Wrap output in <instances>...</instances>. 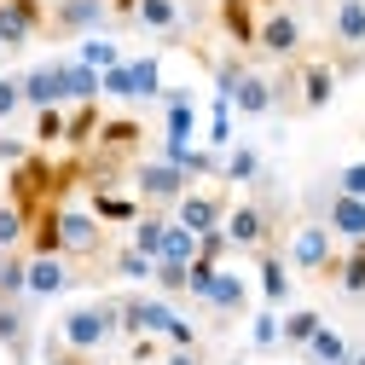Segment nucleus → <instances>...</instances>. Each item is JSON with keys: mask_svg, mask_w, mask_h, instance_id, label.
Returning <instances> with one entry per match:
<instances>
[{"mask_svg": "<svg viewBox=\"0 0 365 365\" xmlns=\"http://www.w3.org/2000/svg\"><path fill=\"white\" fill-rule=\"evenodd\" d=\"M122 336V319H116V296H99V302H81L58 319V342L76 348V354H99Z\"/></svg>", "mask_w": 365, "mask_h": 365, "instance_id": "obj_1", "label": "nucleus"}, {"mask_svg": "<svg viewBox=\"0 0 365 365\" xmlns=\"http://www.w3.org/2000/svg\"><path fill=\"white\" fill-rule=\"evenodd\" d=\"M128 186H133V197H140L145 209H174L180 197L192 192V180L168 157H145V163H128Z\"/></svg>", "mask_w": 365, "mask_h": 365, "instance_id": "obj_2", "label": "nucleus"}, {"mask_svg": "<svg viewBox=\"0 0 365 365\" xmlns=\"http://www.w3.org/2000/svg\"><path fill=\"white\" fill-rule=\"evenodd\" d=\"M58 244H64V255H76V261H110V226L93 215V209H76V203H64L58 209Z\"/></svg>", "mask_w": 365, "mask_h": 365, "instance_id": "obj_3", "label": "nucleus"}, {"mask_svg": "<svg viewBox=\"0 0 365 365\" xmlns=\"http://www.w3.org/2000/svg\"><path fill=\"white\" fill-rule=\"evenodd\" d=\"M6 203H18L24 220H35L41 203H53V157L41 151V145H35L24 163H12V174H6Z\"/></svg>", "mask_w": 365, "mask_h": 365, "instance_id": "obj_4", "label": "nucleus"}, {"mask_svg": "<svg viewBox=\"0 0 365 365\" xmlns=\"http://www.w3.org/2000/svg\"><path fill=\"white\" fill-rule=\"evenodd\" d=\"M284 261H290V272H313V279H325L331 261H336V232H331L325 220H302L296 232H290V244H284Z\"/></svg>", "mask_w": 365, "mask_h": 365, "instance_id": "obj_5", "label": "nucleus"}, {"mask_svg": "<svg viewBox=\"0 0 365 365\" xmlns=\"http://www.w3.org/2000/svg\"><path fill=\"white\" fill-rule=\"evenodd\" d=\"M105 24H110V0H53L41 35H53V41H81V35H99Z\"/></svg>", "mask_w": 365, "mask_h": 365, "instance_id": "obj_6", "label": "nucleus"}, {"mask_svg": "<svg viewBox=\"0 0 365 365\" xmlns=\"http://www.w3.org/2000/svg\"><path fill=\"white\" fill-rule=\"evenodd\" d=\"M302 41H307V29H302V18L290 12V6H272V12H261V29H255V53L261 58H302Z\"/></svg>", "mask_w": 365, "mask_h": 365, "instance_id": "obj_7", "label": "nucleus"}, {"mask_svg": "<svg viewBox=\"0 0 365 365\" xmlns=\"http://www.w3.org/2000/svg\"><path fill=\"white\" fill-rule=\"evenodd\" d=\"M290 64V81H296V110H325L331 99H336V70H331V58H284Z\"/></svg>", "mask_w": 365, "mask_h": 365, "instance_id": "obj_8", "label": "nucleus"}, {"mask_svg": "<svg viewBox=\"0 0 365 365\" xmlns=\"http://www.w3.org/2000/svg\"><path fill=\"white\" fill-rule=\"evenodd\" d=\"M226 238H232V250H267L272 244V203H232L226 209Z\"/></svg>", "mask_w": 365, "mask_h": 365, "instance_id": "obj_9", "label": "nucleus"}, {"mask_svg": "<svg viewBox=\"0 0 365 365\" xmlns=\"http://www.w3.org/2000/svg\"><path fill=\"white\" fill-rule=\"evenodd\" d=\"M192 133H197L192 87H163V145H192Z\"/></svg>", "mask_w": 365, "mask_h": 365, "instance_id": "obj_10", "label": "nucleus"}, {"mask_svg": "<svg viewBox=\"0 0 365 365\" xmlns=\"http://www.w3.org/2000/svg\"><path fill=\"white\" fill-rule=\"evenodd\" d=\"M215 18H220L226 41H232L238 53H255V29H261V6L255 0H215Z\"/></svg>", "mask_w": 365, "mask_h": 365, "instance_id": "obj_11", "label": "nucleus"}, {"mask_svg": "<svg viewBox=\"0 0 365 365\" xmlns=\"http://www.w3.org/2000/svg\"><path fill=\"white\" fill-rule=\"evenodd\" d=\"M226 209H232V203H226L220 192H186L168 215L186 226V232H209V226H220V220H226Z\"/></svg>", "mask_w": 365, "mask_h": 365, "instance_id": "obj_12", "label": "nucleus"}, {"mask_svg": "<svg viewBox=\"0 0 365 365\" xmlns=\"http://www.w3.org/2000/svg\"><path fill=\"white\" fill-rule=\"evenodd\" d=\"M70 284H81V272H70V267H64V255H29V302L64 296Z\"/></svg>", "mask_w": 365, "mask_h": 365, "instance_id": "obj_13", "label": "nucleus"}, {"mask_svg": "<svg viewBox=\"0 0 365 365\" xmlns=\"http://www.w3.org/2000/svg\"><path fill=\"white\" fill-rule=\"evenodd\" d=\"M255 272H261V302L267 307H284L290 302V261H284V250L279 244L255 250Z\"/></svg>", "mask_w": 365, "mask_h": 365, "instance_id": "obj_14", "label": "nucleus"}, {"mask_svg": "<svg viewBox=\"0 0 365 365\" xmlns=\"http://www.w3.org/2000/svg\"><path fill=\"white\" fill-rule=\"evenodd\" d=\"M140 140H145V128L140 122H133V116H105L99 122V140L93 145H87V151H99V157H133V151H140Z\"/></svg>", "mask_w": 365, "mask_h": 365, "instance_id": "obj_15", "label": "nucleus"}, {"mask_svg": "<svg viewBox=\"0 0 365 365\" xmlns=\"http://www.w3.org/2000/svg\"><path fill=\"white\" fill-rule=\"evenodd\" d=\"M319 220H325L342 244H354V238H365V197H348V192L331 186V203H325V215H319Z\"/></svg>", "mask_w": 365, "mask_h": 365, "instance_id": "obj_16", "label": "nucleus"}, {"mask_svg": "<svg viewBox=\"0 0 365 365\" xmlns=\"http://www.w3.org/2000/svg\"><path fill=\"white\" fill-rule=\"evenodd\" d=\"M203 307H215L220 319H238V313L250 307V284L238 279V272L215 267V279H209V290H203Z\"/></svg>", "mask_w": 365, "mask_h": 365, "instance_id": "obj_17", "label": "nucleus"}, {"mask_svg": "<svg viewBox=\"0 0 365 365\" xmlns=\"http://www.w3.org/2000/svg\"><path fill=\"white\" fill-rule=\"evenodd\" d=\"M41 12H24V6H12V0H0V53H24L29 41L41 35Z\"/></svg>", "mask_w": 365, "mask_h": 365, "instance_id": "obj_18", "label": "nucleus"}, {"mask_svg": "<svg viewBox=\"0 0 365 365\" xmlns=\"http://www.w3.org/2000/svg\"><path fill=\"white\" fill-rule=\"evenodd\" d=\"M87 209H93L105 226H133L140 220V197H128V192H116V186H87Z\"/></svg>", "mask_w": 365, "mask_h": 365, "instance_id": "obj_19", "label": "nucleus"}, {"mask_svg": "<svg viewBox=\"0 0 365 365\" xmlns=\"http://www.w3.org/2000/svg\"><path fill=\"white\" fill-rule=\"evenodd\" d=\"M133 24L163 35V41H180V29H186V6H180V0H140V6H133Z\"/></svg>", "mask_w": 365, "mask_h": 365, "instance_id": "obj_20", "label": "nucleus"}, {"mask_svg": "<svg viewBox=\"0 0 365 365\" xmlns=\"http://www.w3.org/2000/svg\"><path fill=\"white\" fill-rule=\"evenodd\" d=\"M331 41L342 53H365V0H336L331 6Z\"/></svg>", "mask_w": 365, "mask_h": 365, "instance_id": "obj_21", "label": "nucleus"}, {"mask_svg": "<svg viewBox=\"0 0 365 365\" xmlns=\"http://www.w3.org/2000/svg\"><path fill=\"white\" fill-rule=\"evenodd\" d=\"M99 122H105V105L87 99V105H64V145L70 151H87L99 140Z\"/></svg>", "mask_w": 365, "mask_h": 365, "instance_id": "obj_22", "label": "nucleus"}, {"mask_svg": "<svg viewBox=\"0 0 365 365\" xmlns=\"http://www.w3.org/2000/svg\"><path fill=\"white\" fill-rule=\"evenodd\" d=\"M58 99H64V105L99 99V70L81 64V58H58Z\"/></svg>", "mask_w": 365, "mask_h": 365, "instance_id": "obj_23", "label": "nucleus"}, {"mask_svg": "<svg viewBox=\"0 0 365 365\" xmlns=\"http://www.w3.org/2000/svg\"><path fill=\"white\" fill-rule=\"evenodd\" d=\"M0 348L12 354V365H29V307L0 302Z\"/></svg>", "mask_w": 365, "mask_h": 365, "instance_id": "obj_24", "label": "nucleus"}, {"mask_svg": "<svg viewBox=\"0 0 365 365\" xmlns=\"http://www.w3.org/2000/svg\"><path fill=\"white\" fill-rule=\"evenodd\" d=\"M232 110H238V116H267V110H279V105H272V76H261V70L250 64L244 81L232 87Z\"/></svg>", "mask_w": 365, "mask_h": 365, "instance_id": "obj_25", "label": "nucleus"}, {"mask_svg": "<svg viewBox=\"0 0 365 365\" xmlns=\"http://www.w3.org/2000/svg\"><path fill=\"white\" fill-rule=\"evenodd\" d=\"M325 279H331L342 296H365V238H354L348 250H336V261H331Z\"/></svg>", "mask_w": 365, "mask_h": 365, "instance_id": "obj_26", "label": "nucleus"}, {"mask_svg": "<svg viewBox=\"0 0 365 365\" xmlns=\"http://www.w3.org/2000/svg\"><path fill=\"white\" fill-rule=\"evenodd\" d=\"M18 87H24V110L64 105V99H58V58H53V64H35V70H18Z\"/></svg>", "mask_w": 365, "mask_h": 365, "instance_id": "obj_27", "label": "nucleus"}, {"mask_svg": "<svg viewBox=\"0 0 365 365\" xmlns=\"http://www.w3.org/2000/svg\"><path fill=\"white\" fill-rule=\"evenodd\" d=\"M0 302H29V250H0Z\"/></svg>", "mask_w": 365, "mask_h": 365, "instance_id": "obj_28", "label": "nucleus"}, {"mask_svg": "<svg viewBox=\"0 0 365 365\" xmlns=\"http://www.w3.org/2000/svg\"><path fill=\"white\" fill-rule=\"evenodd\" d=\"M163 157H168L174 168H186V180L220 174V151H209V145H163Z\"/></svg>", "mask_w": 365, "mask_h": 365, "instance_id": "obj_29", "label": "nucleus"}, {"mask_svg": "<svg viewBox=\"0 0 365 365\" xmlns=\"http://www.w3.org/2000/svg\"><path fill=\"white\" fill-rule=\"evenodd\" d=\"M302 354H307V365H342L354 348H348V336L342 331H331V325H319L307 342H302Z\"/></svg>", "mask_w": 365, "mask_h": 365, "instance_id": "obj_30", "label": "nucleus"}, {"mask_svg": "<svg viewBox=\"0 0 365 365\" xmlns=\"http://www.w3.org/2000/svg\"><path fill=\"white\" fill-rule=\"evenodd\" d=\"M128 232H133V238H128L133 250L157 261V250H163V232H168V209H140V220H133Z\"/></svg>", "mask_w": 365, "mask_h": 365, "instance_id": "obj_31", "label": "nucleus"}, {"mask_svg": "<svg viewBox=\"0 0 365 365\" xmlns=\"http://www.w3.org/2000/svg\"><path fill=\"white\" fill-rule=\"evenodd\" d=\"M220 180H232V186H255V180H261V151L255 145L220 151Z\"/></svg>", "mask_w": 365, "mask_h": 365, "instance_id": "obj_32", "label": "nucleus"}, {"mask_svg": "<svg viewBox=\"0 0 365 365\" xmlns=\"http://www.w3.org/2000/svg\"><path fill=\"white\" fill-rule=\"evenodd\" d=\"M325 319H319V307H290V313H279V348H302Z\"/></svg>", "mask_w": 365, "mask_h": 365, "instance_id": "obj_33", "label": "nucleus"}, {"mask_svg": "<svg viewBox=\"0 0 365 365\" xmlns=\"http://www.w3.org/2000/svg\"><path fill=\"white\" fill-rule=\"evenodd\" d=\"M151 255H140V250H133V244H116L110 250V272H116V279H128V284H151Z\"/></svg>", "mask_w": 365, "mask_h": 365, "instance_id": "obj_34", "label": "nucleus"}, {"mask_svg": "<svg viewBox=\"0 0 365 365\" xmlns=\"http://www.w3.org/2000/svg\"><path fill=\"white\" fill-rule=\"evenodd\" d=\"M128 76H133V105L163 99V64L157 58H128Z\"/></svg>", "mask_w": 365, "mask_h": 365, "instance_id": "obj_35", "label": "nucleus"}, {"mask_svg": "<svg viewBox=\"0 0 365 365\" xmlns=\"http://www.w3.org/2000/svg\"><path fill=\"white\" fill-rule=\"evenodd\" d=\"M197 255V232H186L174 215H168V232H163V250H157V261H192Z\"/></svg>", "mask_w": 365, "mask_h": 365, "instance_id": "obj_36", "label": "nucleus"}, {"mask_svg": "<svg viewBox=\"0 0 365 365\" xmlns=\"http://www.w3.org/2000/svg\"><path fill=\"white\" fill-rule=\"evenodd\" d=\"M29 133H35V145H41V151H47V145H64V105H41Z\"/></svg>", "mask_w": 365, "mask_h": 365, "instance_id": "obj_37", "label": "nucleus"}, {"mask_svg": "<svg viewBox=\"0 0 365 365\" xmlns=\"http://www.w3.org/2000/svg\"><path fill=\"white\" fill-rule=\"evenodd\" d=\"M232 99H220L215 93V105H209V151H226V145H232Z\"/></svg>", "mask_w": 365, "mask_h": 365, "instance_id": "obj_38", "label": "nucleus"}, {"mask_svg": "<svg viewBox=\"0 0 365 365\" xmlns=\"http://www.w3.org/2000/svg\"><path fill=\"white\" fill-rule=\"evenodd\" d=\"M99 99H116V105H133V76H128V58L99 70Z\"/></svg>", "mask_w": 365, "mask_h": 365, "instance_id": "obj_39", "label": "nucleus"}, {"mask_svg": "<svg viewBox=\"0 0 365 365\" xmlns=\"http://www.w3.org/2000/svg\"><path fill=\"white\" fill-rule=\"evenodd\" d=\"M76 58H81V64H93V70H110V64H122V53H116V41H105V35H81V47H76Z\"/></svg>", "mask_w": 365, "mask_h": 365, "instance_id": "obj_40", "label": "nucleus"}, {"mask_svg": "<svg viewBox=\"0 0 365 365\" xmlns=\"http://www.w3.org/2000/svg\"><path fill=\"white\" fill-rule=\"evenodd\" d=\"M209 70H215V93H220V99H232V87L244 81V70H250V58H244V53H226V58H215Z\"/></svg>", "mask_w": 365, "mask_h": 365, "instance_id": "obj_41", "label": "nucleus"}, {"mask_svg": "<svg viewBox=\"0 0 365 365\" xmlns=\"http://www.w3.org/2000/svg\"><path fill=\"white\" fill-rule=\"evenodd\" d=\"M250 342H255L261 354H272V348H279V307H261V313L250 319Z\"/></svg>", "mask_w": 365, "mask_h": 365, "instance_id": "obj_42", "label": "nucleus"}, {"mask_svg": "<svg viewBox=\"0 0 365 365\" xmlns=\"http://www.w3.org/2000/svg\"><path fill=\"white\" fill-rule=\"evenodd\" d=\"M24 232L29 220L18 215V203H0V250H24Z\"/></svg>", "mask_w": 365, "mask_h": 365, "instance_id": "obj_43", "label": "nucleus"}, {"mask_svg": "<svg viewBox=\"0 0 365 365\" xmlns=\"http://www.w3.org/2000/svg\"><path fill=\"white\" fill-rule=\"evenodd\" d=\"M151 284L163 296H186V261H157L151 267Z\"/></svg>", "mask_w": 365, "mask_h": 365, "instance_id": "obj_44", "label": "nucleus"}, {"mask_svg": "<svg viewBox=\"0 0 365 365\" xmlns=\"http://www.w3.org/2000/svg\"><path fill=\"white\" fill-rule=\"evenodd\" d=\"M232 255V238H226V226H209V232H197V261H226Z\"/></svg>", "mask_w": 365, "mask_h": 365, "instance_id": "obj_45", "label": "nucleus"}, {"mask_svg": "<svg viewBox=\"0 0 365 365\" xmlns=\"http://www.w3.org/2000/svg\"><path fill=\"white\" fill-rule=\"evenodd\" d=\"M336 192H348V197H365V157L336 168Z\"/></svg>", "mask_w": 365, "mask_h": 365, "instance_id": "obj_46", "label": "nucleus"}, {"mask_svg": "<svg viewBox=\"0 0 365 365\" xmlns=\"http://www.w3.org/2000/svg\"><path fill=\"white\" fill-rule=\"evenodd\" d=\"M24 110V87H18V76H0V122H12Z\"/></svg>", "mask_w": 365, "mask_h": 365, "instance_id": "obj_47", "label": "nucleus"}, {"mask_svg": "<svg viewBox=\"0 0 365 365\" xmlns=\"http://www.w3.org/2000/svg\"><path fill=\"white\" fill-rule=\"evenodd\" d=\"M163 348H197V331H192V319H168V331H163Z\"/></svg>", "mask_w": 365, "mask_h": 365, "instance_id": "obj_48", "label": "nucleus"}, {"mask_svg": "<svg viewBox=\"0 0 365 365\" xmlns=\"http://www.w3.org/2000/svg\"><path fill=\"white\" fill-rule=\"evenodd\" d=\"M29 151H35V145L24 140V133H0V163H6V168H12V163H24Z\"/></svg>", "mask_w": 365, "mask_h": 365, "instance_id": "obj_49", "label": "nucleus"}, {"mask_svg": "<svg viewBox=\"0 0 365 365\" xmlns=\"http://www.w3.org/2000/svg\"><path fill=\"white\" fill-rule=\"evenodd\" d=\"M41 365H87V354H76V348H64L58 336L47 342V359H41Z\"/></svg>", "mask_w": 365, "mask_h": 365, "instance_id": "obj_50", "label": "nucleus"}, {"mask_svg": "<svg viewBox=\"0 0 365 365\" xmlns=\"http://www.w3.org/2000/svg\"><path fill=\"white\" fill-rule=\"evenodd\" d=\"M157 365H203V342H197V348H163Z\"/></svg>", "mask_w": 365, "mask_h": 365, "instance_id": "obj_51", "label": "nucleus"}, {"mask_svg": "<svg viewBox=\"0 0 365 365\" xmlns=\"http://www.w3.org/2000/svg\"><path fill=\"white\" fill-rule=\"evenodd\" d=\"M133 6H140V0H110V18H133Z\"/></svg>", "mask_w": 365, "mask_h": 365, "instance_id": "obj_52", "label": "nucleus"}, {"mask_svg": "<svg viewBox=\"0 0 365 365\" xmlns=\"http://www.w3.org/2000/svg\"><path fill=\"white\" fill-rule=\"evenodd\" d=\"M12 6H24V12H41V18H47V0H12Z\"/></svg>", "mask_w": 365, "mask_h": 365, "instance_id": "obj_53", "label": "nucleus"}, {"mask_svg": "<svg viewBox=\"0 0 365 365\" xmlns=\"http://www.w3.org/2000/svg\"><path fill=\"white\" fill-rule=\"evenodd\" d=\"M342 365H365V348H354V354H348V359H342Z\"/></svg>", "mask_w": 365, "mask_h": 365, "instance_id": "obj_54", "label": "nucleus"}, {"mask_svg": "<svg viewBox=\"0 0 365 365\" xmlns=\"http://www.w3.org/2000/svg\"><path fill=\"white\" fill-rule=\"evenodd\" d=\"M255 6H261V12H272V6H284V0H255Z\"/></svg>", "mask_w": 365, "mask_h": 365, "instance_id": "obj_55", "label": "nucleus"}]
</instances>
